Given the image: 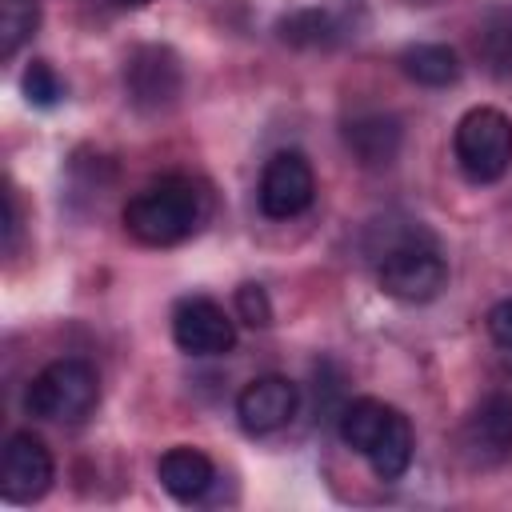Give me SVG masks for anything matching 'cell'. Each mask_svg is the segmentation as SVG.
<instances>
[{
    "label": "cell",
    "instance_id": "6da1fadb",
    "mask_svg": "<svg viewBox=\"0 0 512 512\" xmlns=\"http://www.w3.org/2000/svg\"><path fill=\"white\" fill-rule=\"evenodd\" d=\"M200 224V192L184 176H164L140 188L124 204V228L148 248H172L188 240Z\"/></svg>",
    "mask_w": 512,
    "mask_h": 512
},
{
    "label": "cell",
    "instance_id": "7a4b0ae2",
    "mask_svg": "<svg viewBox=\"0 0 512 512\" xmlns=\"http://www.w3.org/2000/svg\"><path fill=\"white\" fill-rule=\"evenodd\" d=\"M96 404H100V376L80 356H60L44 364L24 392V408L52 424H80L96 412Z\"/></svg>",
    "mask_w": 512,
    "mask_h": 512
},
{
    "label": "cell",
    "instance_id": "3957f363",
    "mask_svg": "<svg viewBox=\"0 0 512 512\" xmlns=\"http://www.w3.org/2000/svg\"><path fill=\"white\" fill-rule=\"evenodd\" d=\"M376 280H380L384 296H392L400 304H428L448 284V264L428 236H404L384 248L380 264H376Z\"/></svg>",
    "mask_w": 512,
    "mask_h": 512
},
{
    "label": "cell",
    "instance_id": "277c9868",
    "mask_svg": "<svg viewBox=\"0 0 512 512\" xmlns=\"http://www.w3.org/2000/svg\"><path fill=\"white\" fill-rule=\"evenodd\" d=\"M452 152L472 184H492L512 164V120L500 108H472L456 120Z\"/></svg>",
    "mask_w": 512,
    "mask_h": 512
},
{
    "label": "cell",
    "instance_id": "5b68a950",
    "mask_svg": "<svg viewBox=\"0 0 512 512\" xmlns=\"http://www.w3.org/2000/svg\"><path fill=\"white\" fill-rule=\"evenodd\" d=\"M56 464L36 432H12L0 456V492L12 504H32L52 488Z\"/></svg>",
    "mask_w": 512,
    "mask_h": 512
},
{
    "label": "cell",
    "instance_id": "8992f818",
    "mask_svg": "<svg viewBox=\"0 0 512 512\" xmlns=\"http://www.w3.org/2000/svg\"><path fill=\"white\" fill-rule=\"evenodd\" d=\"M180 84H184V76H180V60L172 56V48L144 44L124 60V88L140 112L172 108L180 96Z\"/></svg>",
    "mask_w": 512,
    "mask_h": 512
},
{
    "label": "cell",
    "instance_id": "52a82bcc",
    "mask_svg": "<svg viewBox=\"0 0 512 512\" xmlns=\"http://www.w3.org/2000/svg\"><path fill=\"white\" fill-rule=\"evenodd\" d=\"M316 196V176L312 164L304 160V152H276L264 172H260V212L272 220H292L300 216Z\"/></svg>",
    "mask_w": 512,
    "mask_h": 512
},
{
    "label": "cell",
    "instance_id": "ba28073f",
    "mask_svg": "<svg viewBox=\"0 0 512 512\" xmlns=\"http://www.w3.org/2000/svg\"><path fill=\"white\" fill-rule=\"evenodd\" d=\"M172 340L188 356H224L236 344V324L216 300L188 296L172 312Z\"/></svg>",
    "mask_w": 512,
    "mask_h": 512
},
{
    "label": "cell",
    "instance_id": "9c48e42d",
    "mask_svg": "<svg viewBox=\"0 0 512 512\" xmlns=\"http://www.w3.org/2000/svg\"><path fill=\"white\" fill-rule=\"evenodd\" d=\"M296 404H300V392L288 376H256L240 388L236 396V416H240V428L252 432V436H264V432H276L284 428L292 416H296Z\"/></svg>",
    "mask_w": 512,
    "mask_h": 512
},
{
    "label": "cell",
    "instance_id": "30bf717a",
    "mask_svg": "<svg viewBox=\"0 0 512 512\" xmlns=\"http://www.w3.org/2000/svg\"><path fill=\"white\" fill-rule=\"evenodd\" d=\"M464 444H468L472 456L484 460V464L504 460V456L512 452V396H504V392L484 396L480 408L468 416Z\"/></svg>",
    "mask_w": 512,
    "mask_h": 512
},
{
    "label": "cell",
    "instance_id": "8fae6325",
    "mask_svg": "<svg viewBox=\"0 0 512 512\" xmlns=\"http://www.w3.org/2000/svg\"><path fill=\"white\" fill-rule=\"evenodd\" d=\"M400 120L396 116H384V112H364V116H352L344 124V144L352 148V156L364 164V168H384L396 160L400 152Z\"/></svg>",
    "mask_w": 512,
    "mask_h": 512
},
{
    "label": "cell",
    "instance_id": "7c38bea8",
    "mask_svg": "<svg viewBox=\"0 0 512 512\" xmlns=\"http://www.w3.org/2000/svg\"><path fill=\"white\" fill-rule=\"evenodd\" d=\"M156 476H160V488H164L172 500L192 504V500H200V496L212 488L216 468H212V460H208L200 448H184V444H180V448H168V452L160 456Z\"/></svg>",
    "mask_w": 512,
    "mask_h": 512
},
{
    "label": "cell",
    "instance_id": "4fadbf2b",
    "mask_svg": "<svg viewBox=\"0 0 512 512\" xmlns=\"http://www.w3.org/2000/svg\"><path fill=\"white\" fill-rule=\"evenodd\" d=\"M392 416H396L392 404L372 400V396H360V400H352V404L340 408V416H336V432H340V440H344L352 452L368 456V452L376 448V440L388 432Z\"/></svg>",
    "mask_w": 512,
    "mask_h": 512
},
{
    "label": "cell",
    "instance_id": "5bb4252c",
    "mask_svg": "<svg viewBox=\"0 0 512 512\" xmlns=\"http://www.w3.org/2000/svg\"><path fill=\"white\" fill-rule=\"evenodd\" d=\"M400 68H404L408 80H416V84H424V88H448V84H456L460 72H464L460 56H456L448 44H412V48H404Z\"/></svg>",
    "mask_w": 512,
    "mask_h": 512
},
{
    "label": "cell",
    "instance_id": "9a60e30c",
    "mask_svg": "<svg viewBox=\"0 0 512 512\" xmlns=\"http://www.w3.org/2000/svg\"><path fill=\"white\" fill-rule=\"evenodd\" d=\"M412 448H416L412 424H408L404 412H396L392 424H388V432H384V436L376 440V448L368 452V464H372V472H376L380 480H400V476L408 472V464H412Z\"/></svg>",
    "mask_w": 512,
    "mask_h": 512
},
{
    "label": "cell",
    "instance_id": "2e32d148",
    "mask_svg": "<svg viewBox=\"0 0 512 512\" xmlns=\"http://www.w3.org/2000/svg\"><path fill=\"white\" fill-rule=\"evenodd\" d=\"M476 52L492 76H500V80L512 76V8H488L484 12Z\"/></svg>",
    "mask_w": 512,
    "mask_h": 512
},
{
    "label": "cell",
    "instance_id": "e0dca14e",
    "mask_svg": "<svg viewBox=\"0 0 512 512\" xmlns=\"http://www.w3.org/2000/svg\"><path fill=\"white\" fill-rule=\"evenodd\" d=\"M40 24V4L36 0H0V56L12 60Z\"/></svg>",
    "mask_w": 512,
    "mask_h": 512
},
{
    "label": "cell",
    "instance_id": "ac0fdd59",
    "mask_svg": "<svg viewBox=\"0 0 512 512\" xmlns=\"http://www.w3.org/2000/svg\"><path fill=\"white\" fill-rule=\"evenodd\" d=\"M24 96H28V104H36V108H52V104H60L64 100V80L56 76V68L48 64V60H32L28 68H24Z\"/></svg>",
    "mask_w": 512,
    "mask_h": 512
},
{
    "label": "cell",
    "instance_id": "d6986e66",
    "mask_svg": "<svg viewBox=\"0 0 512 512\" xmlns=\"http://www.w3.org/2000/svg\"><path fill=\"white\" fill-rule=\"evenodd\" d=\"M280 36L288 44H320V40H328V16L316 8L292 12L288 20H280Z\"/></svg>",
    "mask_w": 512,
    "mask_h": 512
},
{
    "label": "cell",
    "instance_id": "ffe728a7",
    "mask_svg": "<svg viewBox=\"0 0 512 512\" xmlns=\"http://www.w3.org/2000/svg\"><path fill=\"white\" fill-rule=\"evenodd\" d=\"M236 312L252 328H268L272 324V304H268V292L260 284H240L236 288Z\"/></svg>",
    "mask_w": 512,
    "mask_h": 512
},
{
    "label": "cell",
    "instance_id": "44dd1931",
    "mask_svg": "<svg viewBox=\"0 0 512 512\" xmlns=\"http://www.w3.org/2000/svg\"><path fill=\"white\" fill-rule=\"evenodd\" d=\"M488 336L500 348H512V300H500L488 308Z\"/></svg>",
    "mask_w": 512,
    "mask_h": 512
},
{
    "label": "cell",
    "instance_id": "7402d4cb",
    "mask_svg": "<svg viewBox=\"0 0 512 512\" xmlns=\"http://www.w3.org/2000/svg\"><path fill=\"white\" fill-rule=\"evenodd\" d=\"M116 4H124V8H140V4H152V0H116Z\"/></svg>",
    "mask_w": 512,
    "mask_h": 512
}]
</instances>
